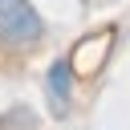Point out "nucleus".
Here are the masks:
<instances>
[{"label":"nucleus","mask_w":130,"mask_h":130,"mask_svg":"<svg viewBox=\"0 0 130 130\" xmlns=\"http://www.w3.org/2000/svg\"><path fill=\"white\" fill-rule=\"evenodd\" d=\"M45 37V20L28 0H0V45L4 49H32Z\"/></svg>","instance_id":"1"},{"label":"nucleus","mask_w":130,"mask_h":130,"mask_svg":"<svg viewBox=\"0 0 130 130\" xmlns=\"http://www.w3.org/2000/svg\"><path fill=\"white\" fill-rule=\"evenodd\" d=\"M110 49H114V28H98V32H89V37H81L65 61H69L73 77H93V73L106 65Z\"/></svg>","instance_id":"2"},{"label":"nucleus","mask_w":130,"mask_h":130,"mask_svg":"<svg viewBox=\"0 0 130 130\" xmlns=\"http://www.w3.org/2000/svg\"><path fill=\"white\" fill-rule=\"evenodd\" d=\"M73 81H77V77H73L69 61L57 57V61L49 65V73H45V93H49V106H53L57 118H65L69 106H73Z\"/></svg>","instance_id":"3"}]
</instances>
